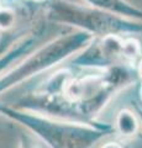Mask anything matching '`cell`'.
<instances>
[{"instance_id": "cell-2", "label": "cell", "mask_w": 142, "mask_h": 148, "mask_svg": "<svg viewBox=\"0 0 142 148\" xmlns=\"http://www.w3.org/2000/svg\"><path fill=\"white\" fill-rule=\"evenodd\" d=\"M0 115L26 127L51 148H91L115 132L114 125L49 117L5 104H0Z\"/></svg>"}, {"instance_id": "cell-10", "label": "cell", "mask_w": 142, "mask_h": 148, "mask_svg": "<svg viewBox=\"0 0 142 148\" xmlns=\"http://www.w3.org/2000/svg\"><path fill=\"white\" fill-rule=\"evenodd\" d=\"M136 71H137V77L141 80V88H140V98H141V103H142V58L140 59L136 64Z\"/></svg>"}, {"instance_id": "cell-11", "label": "cell", "mask_w": 142, "mask_h": 148, "mask_svg": "<svg viewBox=\"0 0 142 148\" xmlns=\"http://www.w3.org/2000/svg\"><path fill=\"white\" fill-rule=\"evenodd\" d=\"M102 148H123L119 142H108Z\"/></svg>"}, {"instance_id": "cell-14", "label": "cell", "mask_w": 142, "mask_h": 148, "mask_svg": "<svg viewBox=\"0 0 142 148\" xmlns=\"http://www.w3.org/2000/svg\"><path fill=\"white\" fill-rule=\"evenodd\" d=\"M1 9H3V6H0V11H1Z\"/></svg>"}, {"instance_id": "cell-13", "label": "cell", "mask_w": 142, "mask_h": 148, "mask_svg": "<svg viewBox=\"0 0 142 148\" xmlns=\"http://www.w3.org/2000/svg\"><path fill=\"white\" fill-rule=\"evenodd\" d=\"M32 1H43V0H32Z\"/></svg>"}, {"instance_id": "cell-8", "label": "cell", "mask_w": 142, "mask_h": 148, "mask_svg": "<svg viewBox=\"0 0 142 148\" xmlns=\"http://www.w3.org/2000/svg\"><path fill=\"white\" fill-rule=\"evenodd\" d=\"M139 120H137L136 115L130 110H121L120 112L116 115L115 119V132L119 133L121 137H132L135 136L137 131H139Z\"/></svg>"}, {"instance_id": "cell-6", "label": "cell", "mask_w": 142, "mask_h": 148, "mask_svg": "<svg viewBox=\"0 0 142 148\" xmlns=\"http://www.w3.org/2000/svg\"><path fill=\"white\" fill-rule=\"evenodd\" d=\"M38 41V35L31 34L26 37H22L17 42L14 43L5 53L0 56V75L14 67L16 63H19L21 59L27 57L30 53H32L36 43Z\"/></svg>"}, {"instance_id": "cell-4", "label": "cell", "mask_w": 142, "mask_h": 148, "mask_svg": "<svg viewBox=\"0 0 142 148\" xmlns=\"http://www.w3.org/2000/svg\"><path fill=\"white\" fill-rule=\"evenodd\" d=\"M93 38V35L78 30L49 41L0 75V94L79 53Z\"/></svg>"}, {"instance_id": "cell-9", "label": "cell", "mask_w": 142, "mask_h": 148, "mask_svg": "<svg viewBox=\"0 0 142 148\" xmlns=\"http://www.w3.org/2000/svg\"><path fill=\"white\" fill-rule=\"evenodd\" d=\"M20 148H37L27 136L22 135L20 138Z\"/></svg>"}, {"instance_id": "cell-3", "label": "cell", "mask_w": 142, "mask_h": 148, "mask_svg": "<svg viewBox=\"0 0 142 148\" xmlns=\"http://www.w3.org/2000/svg\"><path fill=\"white\" fill-rule=\"evenodd\" d=\"M46 16L54 24L72 26L94 37L142 34V21L131 20L69 0H52L47 5Z\"/></svg>"}, {"instance_id": "cell-1", "label": "cell", "mask_w": 142, "mask_h": 148, "mask_svg": "<svg viewBox=\"0 0 142 148\" xmlns=\"http://www.w3.org/2000/svg\"><path fill=\"white\" fill-rule=\"evenodd\" d=\"M137 78L136 67L126 64L85 77H73L63 69L38 90L22 96L15 108L69 121L94 122L110 100Z\"/></svg>"}, {"instance_id": "cell-7", "label": "cell", "mask_w": 142, "mask_h": 148, "mask_svg": "<svg viewBox=\"0 0 142 148\" xmlns=\"http://www.w3.org/2000/svg\"><path fill=\"white\" fill-rule=\"evenodd\" d=\"M89 6L131 20L142 21V9L135 6L127 0H83Z\"/></svg>"}, {"instance_id": "cell-12", "label": "cell", "mask_w": 142, "mask_h": 148, "mask_svg": "<svg viewBox=\"0 0 142 148\" xmlns=\"http://www.w3.org/2000/svg\"><path fill=\"white\" fill-rule=\"evenodd\" d=\"M135 109H136V112H137V115H139V117H140V121L142 123V105H139L137 103H135Z\"/></svg>"}, {"instance_id": "cell-5", "label": "cell", "mask_w": 142, "mask_h": 148, "mask_svg": "<svg viewBox=\"0 0 142 148\" xmlns=\"http://www.w3.org/2000/svg\"><path fill=\"white\" fill-rule=\"evenodd\" d=\"M140 59L141 46L139 41L123 38L120 35H108L94 37L73 59V64L82 68L104 71L121 64L136 67Z\"/></svg>"}]
</instances>
